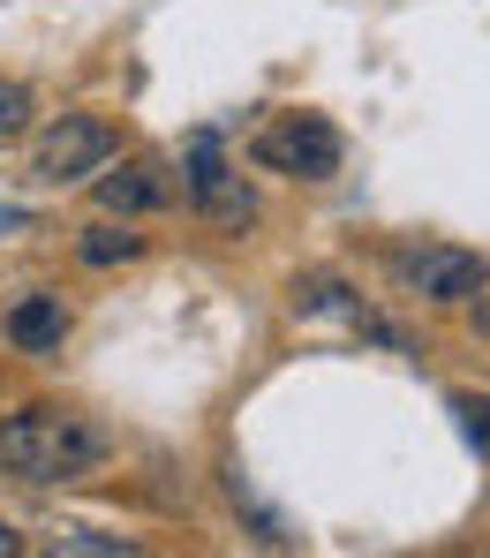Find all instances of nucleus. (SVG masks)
Listing matches in <instances>:
<instances>
[{
    "label": "nucleus",
    "instance_id": "obj_9",
    "mask_svg": "<svg viewBox=\"0 0 490 558\" xmlns=\"http://www.w3.org/2000/svg\"><path fill=\"white\" fill-rule=\"evenodd\" d=\"M46 558H136V551H128L121 536H98V529H61Z\"/></svg>",
    "mask_w": 490,
    "mask_h": 558
},
{
    "label": "nucleus",
    "instance_id": "obj_13",
    "mask_svg": "<svg viewBox=\"0 0 490 558\" xmlns=\"http://www.w3.org/2000/svg\"><path fill=\"white\" fill-rule=\"evenodd\" d=\"M0 558H23V536H15L8 521H0Z\"/></svg>",
    "mask_w": 490,
    "mask_h": 558
},
{
    "label": "nucleus",
    "instance_id": "obj_12",
    "mask_svg": "<svg viewBox=\"0 0 490 558\" xmlns=\"http://www.w3.org/2000/svg\"><path fill=\"white\" fill-rule=\"evenodd\" d=\"M23 227H30V211L23 204H0V234H23Z\"/></svg>",
    "mask_w": 490,
    "mask_h": 558
},
{
    "label": "nucleus",
    "instance_id": "obj_11",
    "mask_svg": "<svg viewBox=\"0 0 490 558\" xmlns=\"http://www.w3.org/2000/svg\"><path fill=\"white\" fill-rule=\"evenodd\" d=\"M23 113H30V92L0 76V136H8V129H23Z\"/></svg>",
    "mask_w": 490,
    "mask_h": 558
},
{
    "label": "nucleus",
    "instance_id": "obj_2",
    "mask_svg": "<svg viewBox=\"0 0 490 558\" xmlns=\"http://www.w3.org/2000/svg\"><path fill=\"white\" fill-rule=\"evenodd\" d=\"M249 159L265 174H294V182H324L340 174V129L324 113H272L249 144Z\"/></svg>",
    "mask_w": 490,
    "mask_h": 558
},
{
    "label": "nucleus",
    "instance_id": "obj_1",
    "mask_svg": "<svg viewBox=\"0 0 490 558\" xmlns=\"http://www.w3.org/2000/svg\"><path fill=\"white\" fill-rule=\"evenodd\" d=\"M106 430L76 408H23L0 423V468L23 475V483H69V475H91L106 461Z\"/></svg>",
    "mask_w": 490,
    "mask_h": 558
},
{
    "label": "nucleus",
    "instance_id": "obj_3",
    "mask_svg": "<svg viewBox=\"0 0 490 558\" xmlns=\"http://www.w3.org/2000/svg\"><path fill=\"white\" fill-rule=\"evenodd\" d=\"M182 196H189L211 227H249V219H257V196H249V182H242V174H234V159H226V144H219L211 129H196V136H189V159H182Z\"/></svg>",
    "mask_w": 490,
    "mask_h": 558
},
{
    "label": "nucleus",
    "instance_id": "obj_4",
    "mask_svg": "<svg viewBox=\"0 0 490 558\" xmlns=\"http://www.w3.org/2000/svg\"><path fill=\"white\" fill-rule=\"evenodd\" d=\"M121 151V136H113V121L106 113H61L38 144H30V174L38 182H84V174H98L106 159Z\"/></svg>",
    "mask_w": 490,
    "mask_h": 558
},
{
    "label": "nucleus",
    "instance_id": "obj_6",
    "mask_svg": "<svg viewBox=\"0 0 490 558\" xmlns=\"http://www.w3.org/2000/svg\"><path fill=\"white\" fill-rule=\"evenodd\" d=\"M98 204H106V211H121V219L159 211V204H174V174H167L159 159H128L121 174H106V182H98Z\"/></svg>",
    "mask_w": 490,
    "mask_h": 558
},
{
    "label": "nucleus",
    "instance_id": "obj_8",
    "mask_svg": "<svg viewBox=\"0 0 490 558\" xmlns=\"http://www.w3.org/2000/svg\"><path fill=\"white\" fill-rule=\"evenodd\" d=\"M136 250H144V234H128V219H121V227H113V219H98V227L76 234V257H84V265H128Z\"/></svg>",
    "mask_w": 490,
    "mask_h": 558
},
{
    "label": "nucleus",
    "instance_id": "obj_10",
    "mask_svg": "<svg viewBox=\"0 0 490 558\" xmlns=\"http://www.w3.org/2000/svg\"><path fill=\"white\" fill-rule=\"evenodd\" d=\"M453 415H461V430H468V446L490 461V400L483 392H453Z\"/></svg>",
    "mask_w": 490,
    "mask_h": 558
},
{
    "label": "nucleus",
    "instance_id": "obj_7",
    "mask_svg": "<svg viewBox=\"0 0 490 558\" xmlns=\"http://www.w3.org/2000/svg\"><path fill=\"white\" fill-rule=\"evenodd\" d=\"M8 340H15L23 355L61 348V340H69V310H61V294H23V302L8 310Z\"/></svg>",
    "mask_w": 490,
    "mask_h": 558
},
{
    "label": "nucleus",
    "instance_id": "obj_5",
    "mask_svg": "<svg viewBox=\"0 0 490 558\" xmlns=\"http://www.w3.org/2000/svg\"><path fill=\"white\" fill-rule=\"evenodd\" d=\"M400 272H407V287H415L422 302H468V294H483L490 265L476 257V250L430 242V250H407V257H400Z\"/></svg>",
    "mask_w": 490,
    "mask_h": 558
}]
</instances>
